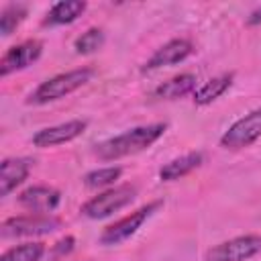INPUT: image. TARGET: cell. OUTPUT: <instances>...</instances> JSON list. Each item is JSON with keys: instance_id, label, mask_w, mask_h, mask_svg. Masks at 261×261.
<instances>
[{"instance_id": "cell-6", "label": "cell", "mask_w": 261, "mask_h": 261, "mask_svg": "<svg viewBox=\"0 0 261 261\" xmlns=\"http://www.w3.org/2000/svg\"><path fill=\"white\" fill-rule=\"evenodd\" d=\"M257 253H261V234H243L208 249L204 261H247Z\"/></svg>"}, {"instance_id": "cell-20", "label": "cell", "mask_w": 261, "mask_h": 261, "mask_svg": "<svg viewBox=\"0 0 261 261\" xmlns=\"http://www.w3.org/2000/svg\"><path fill=\"white\" fill-rule=\"evenodd\" d=\"M102 45H104V31L98 29V27H92V29H88L86 33H82V35L75 39L73 49H75V53H80V55H90V53L98 51Z\"/></svg>"}, {"instance_id": "cell-19", "label": "cell", "mask_w": 261, "mask_h": 261, "mask_svg": "<svg viewBox=\"0 0 261 261\" xmlns=\"http://www.w3.org/2000/svg\"><path fill=\"white\" fill-rule=\"evenodd\" d=\"M27 18V6L22 4H8L0 12V33L2 37H10L18 24Z\"/></svg>"}, {"instance_id": "cell-1", "label": "cell", "mask_w": 261, "mask_h": 261, "mask_svg": "<svg viewBox=\"0 0 261 261\" xmlns=\"http://www.w3.org/2000/svg\"><path fill=\"white\" fill-rule=\"evenodd\" d=\"M167 130L165 122H153V124H143L135 126L130 130H124L116 137H110L94 147V153L102 161H116L120 157H128L135 153H141L149 149L163 133Z\"/></svg>"}, {"instance_id": "cell-10", "label": "cell", "mask_w": 261, "mask_h": 261, "mask_svg": "<svg viewBox=\"0 0 261 261\" xmlns=\"http://www.w3.org/2000/svg\"><path fill=\"white\" fill-rule=\"evenodd\" d=\"M194 51V45L192 41L188 39H171L167 41L165 45H161L147 61L145 65L141 67V71H155V69H161V67H169V65H175V63H181L184 59H188Z\"/></svg>"}, {"instance_id": "cell-18", "label": "cell", "mask_w": 261, "mask_h": 261, "mask_svg": "<svg viewBox=\"0 0 261 261\" xmlns=\"http://www.w3.org/2000/svg\"><path fill=\"white\" fill-rule=\"evenodd\" d=\"M45 253L43 243H22L0 255V261H39Z\"/></svg>"}, {"instance_id": "cell-8", "label": "cell", "mask_w": 261, "mask_h": 261, "mask_svg": "<svg viewBox=\"0 0 261 261\" xmlns=\"http://www.w3.org/2000/svg\"><path fill=\"white\" fill-rule=\"evenodd\" d=\"M43 53V43L37 39L22 41L18 45H12L0 59V75L6 77L14 71H20L29 65H33Z\"/></svg>"}, {"instance_id": "cell-9", "label": "cell", "mask_w": 261, "mask_h": 261, "mask_svg": "<svg viewBox=\"0 0 261 261\" xmlns=\"http://www.w3.org/2000/svg\"><path fill=\"white\" fill-rule=\"evenodd\" d=\"M86 128H88V122L80 120V118L61 122V124H53V126H45L33 135V145L39 149L57 147V145H63V143L77 139Z\"/></svg>"}, {"instance_id": "cell-12", "label": "cell", "mask_w": 261, "mask_h": 261, "mask_svg": "<svg viewBox=\"0 0 261 261\" xmlns=\"http://www.w3.org/2000/svg\"><path fill=\"white\" fill-rule=\"evenodd\" d=\"M33 167V159L29 157H8L0 163V196L6 198L12 190H16Z\"/></svg>"}, {"instance_id": "cell-17", "label": "cell", "mask_w": 261, "mask_h": 261, "mask_svg": "<svg viewBox=\"0 0 261 261\" xmlns=\"http://www.w3.org/2000/svg\"><path fill=\"white\" fill-rule=\"evenodd\" d=\"M120 175H122V167L110 165V167H100V169L88 171V173L82 177V181H84V186L90 188V190H100V188L112 186Z\"/></svg>"}, {"instance_id": "cell-3", "label": "cell", "mask_w": 261, "mask_h": 261, "mask_svg": "<svg viewBox=\"0 0 261 261\" xmlns=\"http://www.w3.org/2000/svg\"><path fill=\"white\" fill-rule=\"evenodd\" d=\"M135 198H137V188L130 186V184H122V186H116V188H108V190H104L102 194L90 198V200L80 208V212H82L86 218L100 220V218H106V216H110V214L122 210V208L128 206Z\"/></svg>"}, {"instance_id": "cell-4", "label": "cell", "mask_w": 261, "mask_h": 261, "mask_svg": "<svg viewBox=\"0 0 261 261\" xmlns=\"http://www.w3.org/2000/svg\"><path fill=\"white\" fill-rule=\"evenodd\" d=\"M161 206H163L161 200L149 202L147 206H141L139 210H135V212L122 216L120 220L108 224V226L100 232V245H104V247H114V245L124 243V241L130 239V237L143 226V222H145L153 212H157Z\"/></svg>"}, {"instance_id": "cell-16", "label": "cell", "mask_w": 261, "mask_h": 261, "mask_svg": "<svg viewBox=\"0 0 261 261\" xmlns=\"http://www.w3.org/2000/svg\"><path fill=\"white\" fill-rule=\"evenodd\" d=\"M232 80H234V73H220V75L208 80L202 88H198L194 92V104L196 106H206V104L214 102L216 98H220L230 88Z\"/></svg>"}, {"instance_id": "cell-7", "label": "cell", "mask_w": 261, "mask_h": 261, "mask_svg": "<svg viewBox=\"0 0 261 261\" xmlns=\"http://www.w3.org/2000/svg\"><path fill=\"white\" fill-rule=\"evenodd\" d=\"M259 137H261V108H255L228 126V130L220 137V147L228 151H239L253 145Z\"/></svg>"}, {"instance_id": "cell-15", "label": "cell", "mask_w": 261, "mask_h": 261, "mask_svg": "<svg viewBox=\"0 0 261 261\" xmlns=\"http://www.w3.org/2000/svg\"><path fill=\"white\" fill-rule=\"evenodd\" d=\"M202 161H204V155L200 151H192V153H186L181 157H175L159 169V179L161 181H175V179L192 173L196 167H200Z\"/></svg>"}, {"instance_id": "cell-22", "label": "cell", "mask_w": 261, "mask_h": 261, "mask_svg": "<svg viewBox=\"0 0 261 261\" xmlns=\"http://www.w3.org/2000/svg\"><path fill=\"white\" fill-rule=\"evenodd\" d=\"M247 24H249V27H257V24H261V6L255 8V10L247 16Z\"/></svg>"}, {"instance_id": "cell-2", "label": "cell", "mask_w": 261, "mask_h": 261, "mask_svg": "<svg viewBox=\"0 0 261 261\" xmlns=\"http://www.w3.org/2000/svg\"><path fill=\"white\" fill-rule=\"evenodd\" d=\"M94 69L92 67H80V69H71L59 75H53L49 80H45L43 84H39L35 88V92L29 94L27 104H35V106H43L55 100H61L65 96H69L71 92L80 90L82 86H86L92 77H94Z\"/></svg>"}, {"instance_id": "cell-13", "label": "cell", "mask_w": 261, "mask_h": 261, "mask_svg": "<svg viewBox=\"0 0 261 261\" xmlns=\"http://www.w3.org/2000/svg\"><path fill=\"white\" fill-rule=\"evenodd\" d=\"M88 4L82 0H61L49 8V12L43 18V27H61L77 20L86 12Z\"/></svg>"}, {"instance_id": "cell-11", "label": "cell", "mask_w": 261, "mask_h": 261, "mask_svg": "<svg viewBox=\"0 0 261 261\" xmlns=\"http://www.w3.org/2000/svg\"><path fill=\"white\" fill-rule=\"evenodd\" d=\"M18 204L35 214H49L61 204V192L51 186H31L18 194Z\"/></svg>"}, {"instance_id": "cell-5", "label": "cell", "mask_w": 261, "mask_h": 261, "mask_svg": "<svg viewBox=\"0 0 261 261\" xmlns=\"http://www.w3.org/2000/svg\"><path fill=\"white\" fill-rule=\"evenodd\" d=\"M61 226V220L49 214H27V216H12L6 218L0 226V234L4 239L10 237H39L49 234Z\"/></svg>"}, {"instance_id": "cell-21", "label": "cell", "mask_w": 261, "mask_h": 261, "mask_svg": "<svg viewBox=\"0 0 261 261\" xmlns=\"http://www.w3.org/2000/svg\"><path fill=\"white\" fill-rule=\"evenodd\" d=\"M73 247H75V239L73 237H65V239H61L59 243H55L53 245V257H65V255H69L71 251H73Z\"/></svg>"}, {"instance_id": "cell-14", "label": "cell", "mask_w": 261, "mask_h": 261, "mask_svg": "<svg viewBox=\"0 0 261 261\" xmlns=\"http://www.w3.org/2000/svg\"><path fill=\"white\" fill-rule=\"evenodd\" d=\"M194 90H196V75L194 73H179V75L159 84L151 96L155 100H177V98L192 94Z\"/></svg>"}]
</instances>
